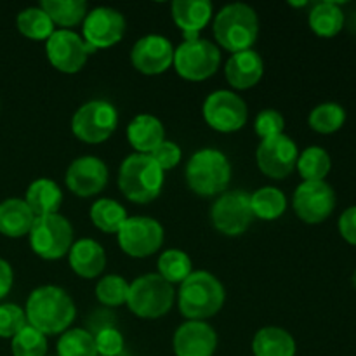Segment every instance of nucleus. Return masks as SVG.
I'll return each mask as SVG.
<instances>
[{
	"label": "nucleus",
	"instance_id": "obj_1",
	"mask_svg": "<svg viewBox=\"0 0 356 356\" xmlns=\"http://www.w3.org/2000/svg\"><path fill=\"white\" fill-rule=\"evenodd\" d=\"M24 315L28 325L40 330L44 336H59L70 329L75 320L76 308L65 289L58 285H42L28 296Z\"/></svg>",
	"mask_w": 356,
	"mask_h": 356
},
{
	"label": "nucleus",
	"instance_id": "obj_2",
	"mask_svg": "<svg viewBox=\"0 0 356 356\" xmlns=\"http://www.w3.org/2000/svg\"><path fill=\"white\" fill-rule=\"evenodd\" d=\"M226 292L221 280L209 271H193L177 292V306L186 320L205 322L222 309Z\"/></svg>",
	"mask_w": 356,
	"mask_h": 356
},
{
	"label": "nucleus",
	"instance_id": "obj_3",
	"mask_svg": "<svg viewBox=\"0 0 356 356\" xmlns=\"http://www.w3.org/2000/svg\"><path fill=\"white\" fill-rule=\"evenodd\" d=\"M212 31L218 47L232 54L249 51L259 37V17L247 3H228L214 16Z\"/></svg>",
	"mask_w": 356,
	"mask_h": 356
},
{
	"label": "nucleus",
	"instance_id": "obj_4",
	"mask_svg": "<svg viewBox=\"0 0 356 356\" xmlns=\"http://www.w3.org/2000/svg\"><path fill=\"white\" fill-rule=\"evenodd\" d=\"M184 179L188 188L198 197H216L228 190L232 181V163L221 149L202 148L188 160Z\"/></svg>",
	"mask_w": 356,
	"mask_h": 356
},
{
	"label": "nucleus",
	"instance_id": "obj_5",
	"mask_svg": "<svg viewBox=\"0 0 356 356\" xmlns=\"http://www.w3.org/2000/svg\"><path fill=\"white\" fill-rule=\"evenodd\" d=\"M165 172L149 155L134 153L122 162L118 170V188L127 200L149 204L162 193Z\"/></svg>",
	"mask_w": 356,
	"mask_h": 356
},
{
	"label": "nucleus",
	"instance_id": "obj_6",
	"mask_svg": "<svg viewBox=\"0 0 356 356\" xmlns=\"http://www.w3.org/2000/svg\"><path fill=\"white\" fill-rule=\"evenodd\" d=\"M176 301L174 285L163 280L159 273H146L129 285L127 308L138 318L156 320L172 309Z\"/></svg>",
	"mask_w": 356,
	"mask_h": 356
},
{
	"label": "nucleus",
	"instance_id": "obj_7",
	"mask_svg": "<svg viewBox=\"0 0 356 356\" xmlns=\"http://www.w3.org/2000/svg\"><path fill=\"white\" fill-rule=\"evenodd\" d=\"M30 247L45 261H58L70 252L73 245V226L65 216L51 214L35 218L30 233Z\"/></svg>",
	"mask_w": 356,
	"mask_h": 356
},
{
	"label": "nucleus",
	"instance_id": "obj_8",
	"mask_svg": "<svg viewBox=\"0 0 356 356\" xmlns=\"http://www.w3.org/2000/svg\"><path fill=\"white\" fill-rule=\"evenodd\" d=\"M221 65V51L218 45L205 38L183 42L174 49V70L188 82H204L211 79Z\"/></svg>",
	"mask_w": 356,
	"mask_h": 356
},
{
	"label": "nucleus",
	"instance_id": "obj_9",
	"mask_svg": "<svg viewBox=\"0 0 356 356\" xmlns=\"http://www.w3.org/2000/svg\"><path fill=\"white\" fill-rule=\"evenodd\" d=\"M118 111L104 99H94L82 104L72 118V132L87 145H101L117 131Z\"/></svg>",
	"mask_w": 356,
	"mask_h": 356
},
{
	"label": "nucleus",
	"instance_id": "obj_10",
	"mask_svg": "<svg viewBox=\"0 0 356 356\" xmlns=\"http://www.w3.org/2000/svg\"><path fill=\"white\" fill-rule=\"evenodd\" d=\"M250 195L242 190L225 191L216 198L211 209L212 226L225 236H240L254 222Z\"/></svg>",
	"mask_w": 356,
	"mask_h": 356
},
{
	"label": "nucleus",
	"instance_id": "obj_11",
	"mask_svg": "<svg viewBox=\"0 0 356 356\" xmlns=\"http://www.w3.org/2000/svg\"><path fill=\"white\" fill-rule=\"evenodd\" d=\"M163 226L148 216L127 218L120 232L117 233L120 249L136 259H145L159 252L163 245Z\"/></svg>",
	"mask_w": 356,
	"mask_h": 356
},
{
	"label": "nucleus",
	"instance_id": "obj_12",
	"mask_svg": "<svg viewBox=\"0 0 356 356\" xmlns=\"http://www.w3.org/2000/svg\"><path fill=\"white\" fill-rule=\"evenodd\" d=\"M202 113L209 127L222 134H232L247 124L249 106L238 94L221 89L205 97Z\"/></svg>",
	"mask_w": 356,
	"mask_h": 356
},
{
	"label": "nucleus",
	"instance_id": "obj_13",
	"mask_svg": "<svg viewBox=\"0 0 356 356\" xmlns=\"http://www.w3.org/2000/svg\"><path fill=\"white\" fill-rule=\"evenodd\" d=\"M92 52L96 51L86 44L82 35L73 30H56L45 40V56L49 63L66 75L79 73Z\"/></svg>",
	"mask_w": 356,
	"mask_h": 356
},
{
	"label": "nucleus",
	"instance_id": "obj_14",
	"mask_svg": "<svg viewBox=\"0 0 356 356\" xmlns=\"http://www.w3.org/2000/svg\"><path fill=\"white\" fill-rule=\"evenodd\" d=\"M292 209L306 225H320L329 219L336 209V193L325 181H302L294 191Z\"/></svg>",
	"mask_w": 356,
	"mask_h": 356
},
{
	"label": "nucleus",
	"instance_id": "obj_15",
	"mask_svg": "<svg viewBox=\"0 0 356 356\" xmlns=\"http://www.w3.org/2000/svg\"><path fill=\"white\" fill-rule=\"evenodd\" d=\"M125 35V17L113 7H94L82 23V38L94 51L117 45Z\"/></svg>",
	"mask_w": 356,
	"mask_h": 356
},
{
	"label": "nucleus",
	"instance_id": "obj_16",
	"mask_svg": "<svg viewBox=\"0 0 356 356\" xmlns=\"http://www.w3.org/2000/svg\"><path fill=\"white\" fill-rule=\"evenodd\" d=\"M299 149L287 134L263 139L257 146L256 162L261 172L271 179H285L296 169Z\"/></svg>",
	"mask_w": 356,
	"mask_h": 356
},
{
	"label": "nucleus",
	"instance_id": "obj_17",
	"mask_svg": "<svg viewBox=\"0 0 356 356\" xmlns=\"http://www.w3.org/2000/svg\"><path fill=\"white\" fill-rule=\"evenodd\" d=\"M131 63L143 75L165 73L174 63V47L163 35H145L131 51Z\"/></svg>",
	"mask_w": 356,
	"mask_h": 356
},
{
	"label": "nucleus",
	"instance_id": "obj_18",
	"mask_svg": "<svg viewBox=\"0 0 356 356\" xmlns=\"http://www.w3.org/2000/svg\"><path fill=\"white\" fill-rule=\"evenodd\" d=\"M65 181L68 190L76 197H94L106 188L108 167L97 156H80L70 163Z\"/></svg>",
	"mask_w": 356,
	"mask_h": 356
},
{
	"label": "nucleus",
	"instance_id": "obj_19",
	"mask_svg": "<svg viewBox=\"0 0 356 356\" xmlns=\"http://www.w3.org/2000/svg\"><path fill=\"white\" fill-rule=\"evenodd\" d=\"M172 350L176 356H214L218 334L207 322L186 320L174 332Z\"/></svg>",
	"mask_w": 356,
	"mask_h": 356
},
{
	"label": "nucleus",
	"instance_id": "obj_20",
	"mask_svg": "<svg viewBox=\"0 0 356 356\" xmlns=\"http://www.w3.org/2000/svg\"><path fill=\"white\" fill-rule=\"evenodd\" d=\"M170 14L177 28L183 31L184 42H191L200 38V31L212 19L214 6L209 0H174Z\"/></svg>",
	"mask_w": 356,
	"mask_h": 356
},
{
	"label": "nucleus",
	"instance_id": "obj_21",
	"mask_svg": "<svg viewBox=\"0 0 356 356\" xmlns=\"http://www.w3.org/2000/svg\"><path fill=\"white\" fill-rule=\"evenodd\" d=\"M264 75V61L254 49L229 56L225 68V76L233 89L245 90L257 86Z\"/></svg>",
	"mask_w": 356,
	"mask_h": 356
},
{
	"label": "nucleus",
	"instance_id": "obj_22",
	"mask_svg": "<svg viewBox=\"0 0 356 356\" xmlns=\"http://www.w3.org/2000/svg\"><path fill=\"white\" fill-rule=\"evenodd\" d=\"M68 263L73 273L80 278L92 280L104 271L106 266V252L103 245L92 238H80L73 242L68 252Z\"/></svg>",
	"mask_w": 356,
	"mask_h": 356
},
{
	"label": "nucleus",
	"instance_id": "obj_23",
	"mask_svg": "<svg viewBox=\"0 0 356 356\" xmlns=\"http://www.w3.org/2000/svg\"><path fill=\"white\" fill-rule=\"evenodd\" d=\"M129 145L141 155H149L160 143L165 141V129L156 117L141 113L127 125Z\"/></svg>",
	"mask_w": 356,
	"mask_h": 356
},
{
	"label": "nucleus",
	"instance_id": "obj_24",
	"mask_svg": "<svg viewBox=\"0 0 356 356\" xmlns=\"http://www.w3.org/2000/svg\"><path fill=\"white\" fill-rule=\"evenodd\" d=\"M24 202L31 209L35 218L59 214L63 204V191L49 177H38L28 186Z\"/></svg>",
	"mask_w": 356,
	"mask_h": 356
},
{
	"label": "nucleus",
	"instance_id": "obj_25",
	"mask_svg": "<svg viewBox=\"0 0 356 356\" xmlns=\"http://www.w3.org/2000/svg\"><path fill=\"white\" fill-rule=\"evenodd\" d=\"M35 222V216L24 198H7L0 204V233L9 238L28 235Z\"/></svg>",
	"mask_w": 356,
	"mask_h": 356
},
{
	"label": "nucleus",
	"instance_id": "obj_26",
	"mask_svg": "<svg viewBox=\"0 0 356 356\" xmlns=\"http://www.w3.org/2000/svg\"><path fill=\"white\" fill-rule=\"evenodd\" d=\"M254 356H296V341L282 327H264L252 339Z\"/></svg>",
	"mask_w": 356,
	"mask_h": 356
},
{
	"label": "nucleus",
	"instance_id": "obj_27",
	"mask_svg": "<svg viewBox=\"0 0 356 356\" xmlns=\"http://www.w3.org/2000/svg\"><path fill=\"white\" fill-rule=\"evenodd\" d=\"M309 28L322 38H332L344 28V13L337 2H318L312 7L308 16Z\"/></svg>",
	"mask_w": 356,
	"mask_h": 356
},
{
	"label": "nucleus",
	"instance_id": "obj_28",
	"mask_svg": "<svg viewBox=\"0 0 356 356\" xmlns=\"http://www.w3.org/2000/svg\"><path fill=\"white\" fill-rule=\"evenodd\" d=\"M40 7L47 13L54 26H61V30H70L83 23L89 13L83 0H42Z\"/></svg>",
	"mask_w": 356,
	"mask_h": 356
},
{
	"label": "nucleus",
	"instance_id": "obj_29",
	"mask_svg": "<svg viewBox=\"0 0 356 356\" xmlns=\"http://www.w3.org/2000/svg\"><path fill=\"white\" fill-rule=\"evenodd\" d=\"M250 207L256 219L275 221L287 211V197L278 188L263 186L250 193Z\"/></svg>",
	"mask_w": 356,
	"mask_h": 356
},
{
	"label": "nucleus",
	"instance_id": "obj_30",
	"mask_svg": "<svg viewBox=\"0 0 356 356\" xmlns=\"http://www.w3.org/2000/svg\"><path fill=\"white\" fill-rule=\"evenodd\" d=\"M89 216L97 229L103 233H111V235H117L129 218L124 205L111 198H99L94 202Z\"/></svg>",
	"mask_w": 356,
	"mask_h": 356
},
{
	"label": "nucleus",
	"instance_id": "obj_31",
	"mask_svg": "<svg viewBox=\"0 0 356 356\" xmlns=\"http://www.w3.org/2000/svg\"><path fill=\"white\" fill-rule=\"evenodd\" d=\"M159 275L170 285L183 284L193 273V261L184 250L169 249L163 250L159 257Z\"/></svg>",
	"mask_w": 356,
	"mask_h": 356
},
{
	"label": "nucleus",
	"instance_id": "obj_32",
	"mask_svg": "<svg viewBox=\"0 0 356 356\" xmlns=\"http://www.w3.org/2000/svg\"><path fill=\"white\" fill-rule=\"evenodd\" d=\"M16 24L19 33L23 37L30 38V40H47L56 31L54 23L40 6L28 7V9L21 10L17 14Z\"/></svg>",
	"mask_w": 356,
	"mask_h": 356
},
{
	"label": "nucleus",
	"instance_id": "obj_33",
	"mask_svg": "<svg viewBox=\"0 0 356 356\" xmlns=\"http://www.w3.org/2000/svg\"><path fill=\"white\" fill-rule=\"evenodd\" d=\"M330 167H332V160H330L329 153L320 146H309L305 152L299 153L298 163H296L299 176L309 183L325 181L330 172Z\"/></svg>",
	"mask_w": 356,
	"mask_h": 356
},
{
	"label": "nucleus",
	"instance_id": "obj_34",
	"mask_svg": "<svg viewBox=\"0 0 356 356\" xmlns=\"http://www.w3.org/2000/svg\"><path fill=\"white\" fill-rule=\"evenodd\" d=\"M346 122V111L337 103H323L313 108L308 117L309 127L318 134H334Z\"/></svg>",
	"mask_w": 356,
	"mask_h": 356
},
{
	"label": "nucleus",
	"instance_id": "obj_35",
	"mask_svg": "<svg viewBox=\"0 0 356 356\" xmlns=\"http://www.w3.org/2000/svg\"><path fill=\"white\" fill-rule=\"evenodd\" d=\"M58 356H99L94 336L86 329H68L58 341Z\"/></svg>",
	"mask_w": 356,
	"mask_h": 356
},
{
	"label": "nucleus",
	"instance_id": "obj_36",
	"mask_svg": "<svg viewBox=\"0 0 356 356\" xmlns=\"http://www.w3.org/2000/svg\"><path fill=\"white\" fill-rule=\"evenodd\" d=\"M129 282L120 275H104L96 285V298L108 308H118L127 302Z\"/></svg>",
	"mask_w": 356,
	"mask_h": 356
},
{
	"label": "nucleus",
	"instance_id": "obj_37",
	"mask_svg": "<svg viewBox=\"0 0 356 356\" xmlns=\"http://www.w3.org/2000/svg\"><path fill=\"white\" fill-rule=\"evenodd\" d=\"M10 350L14 356H47V336L26 325L10 339Z\"/></svg>",
	"mask_w": 356,
	"mask_h": 356
},
{
	"label": "nucleus",
	"instance_id": "obj_38",
	"mask_svg": "<svg viewBox=\"0 0 356 356\" xmlns=\"http://www.w3.org/2000/svg\"><path fill=\"white\" fill-rule=\"evenodd\" d=\"M26 325V315L21 306L14 305V302L0 305V337L2 339H13Z\"/></svg>",
	"mask_w": 356,
	"mask_h": 356
},
{
	"label": "nucleus",
	"instance_id": "obj_39",
	"mask_svg": "<svg viewBox=\"0 0 356 356\" xmlns=\"http://www.w3.org/2000/svg\"><path fill=\"white\" fill-rule=\"evenodd\" d=\"M285 129V118L282 117L280 111L271 110V108H266V110L259 111L256 117V122H254V131L259 136L261 141L268 138H275V136L284 134Z\"/></svg>",
	"mask_w": 356,
	"mask_h": 356
},
{
	"label": "nucleus",
	"instance_id": "obj_40",
	"mask_svg": "<svg viewBox=\"0 0 356 356\" xmlns=\"http://www.w3.org/2000/svg\"><path fill=\"white\" fill-rule=\"evenodd\" d=\"M97 355L101 356H118L124 351V336L113 327H103L94 336Z\"/></svg>",
	"mask_w": 356,
	"mask_h": 356
},
{
	"label": "nucleus",
	"instance_id": "obj_41",
	"mask_svg": "<svg viewBox=\"0 0 356 356\" xmlns=\"http://www.w3.org/2000/svg\"><path fill=\"white\" fill-rule=\"evenodd\" d=\"M153 160L156 162V165L165 172V170H172L177 163L181 162V156H183V152H181V146H177L176 143L172 141H163L149 153Z\"/></svg>",
	"mask_w": 356,
	"mask_h": 356
},
{
	"label": "nucleus",
	"instance_id": "obj_42",
	"mask_svg": "<svg viewBox=\"0 0 356 356\" xmlns=\"http://www.w3.org/2000/svg\"><path fill=\"white\" fill-rule=\"evenodd\" d=\"M339 233L348 243L356 245V205L348 207L339 218Z\"/></svg>",
	"mask_w": 356,
	"mask_h": 356
},
{
	"label": "nucleus",
	"instance_id": "obj_43",
	"mask_svg": "<svg viewBox=\"0 0 356 356\" xmlns=\"http://www.w3.org/2000/svg\"><path fill=\"white\" fill-rule=\"evenodd\" d=\"M14 284V271L6 259L0 257V301L10 292Z\"/></svg>",
	"mask_w": 356,
	"mask_h": 356
},
{
	"label": "nucleus",
	"instance_id": "obj_44",
	"mask_svg": "<svg viewBox=\"0 0 356 356\" xmlns=\"http://www.w3.org/2000/svg\"><path fill=\"white\" fill-rule=\"evenodd\" d=\"M289 6H294V7H305V6H308V2H289Z\"/></svg>",
	"mask_w": 356,
	"mask_h": 356
},
{
	"label": "nucleus",
	"instance_id": "obj_45",
	"mask_svg": "<svg viewBox=\"0 0 356 356\" xmlns=\"http://www.w3.org/2000/svg\"><path fill=\"white\" fill-rule=\"evenodd\" d=\"M353 285L356 287V271H355V275H353Z\"/></svg>",
	"mask_w": 356,
	"mask_h": 356
}]
</instances>
